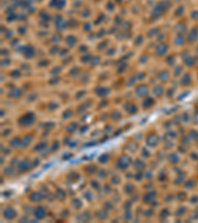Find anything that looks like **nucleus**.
<instances>
[{
  "mask_svg": "<svg viewBox=\"0 0 198 223\" xmlns=\"http://www.w3.org/2000/svg\"><path fill=\"white\" fill-rule=\"evenodd\" d=\"M197 39H198V29L194 28L192 29V31L188 35V42L189 43H193Z\"/></svg>",
  "mask_w": 198,
  "mask_h": 223,
  "instance_id": "nucleus-1",
  "label": "nucleus"
},
{
  "mask_svg": "<svg viewBox=\"0 0 198 223\" xmlns=\"http://www.w3.org/2000/svg\"><path fill=\"white\" fill-rule=\"evenodd\" d=\"M192 18L193 19H198V11H195L192 13Z\"/></svg>",
  "mask_w": 198,
  "mask_h": 223,
  "instance_id": "nucleus-2",
  "label": "nucleus"
},
{
  "mask_svg": "<svg viewBox=\"0 0 198 223\" xmlns=\"http://www.w3.org/2000/svg\"><path fill=\"white\" fill-rule=\"evenodd\" d=\"M196 55H197V57H198V48H197V51H196Z\"/></svg>",
  "mask_w": 198,
  "mask_h": 223,
  "instance_id": "nucleus-3",
  "label": "nucleus"
}]
</instances>
